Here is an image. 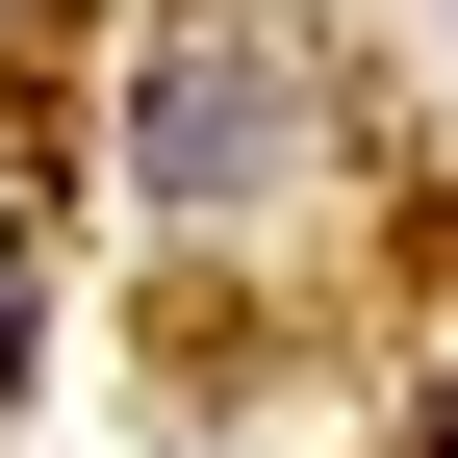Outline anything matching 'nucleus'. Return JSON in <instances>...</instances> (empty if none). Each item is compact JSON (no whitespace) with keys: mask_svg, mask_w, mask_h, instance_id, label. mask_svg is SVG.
<instances>
[{"mask_svg":"<svg viewBox=\"0 0 458 458\" xmlns=\"http://www.w3.org/2000/svg\"><path fill=\"white\" fill-rule=\"evenodd\" d=\"M280 128H306V102H280V77H255L229 26H179V51H153V204H179V229H204L229 179H255Z\"/></svg>","mask_w":458,"mask_h":458,"instance_id":"obj_1","label":"nucleus"},{"mask_svg":"<svg viewBox=\"0 0 458 458\" xmlns=\"http://www.w3.org/2000/svg\"><path fill=\"white\" fill-rule=\"evenodd\" d=\"M0 382H26V229H0Z\"/></svg>","mask_w":458,"mask_h":458,"instance_id":"obj_2","label":"nucleus"}]
</instances>
